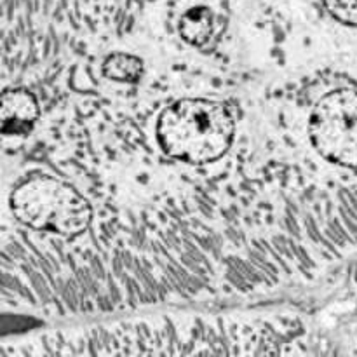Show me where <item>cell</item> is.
<instances>
[{"instance_id":"obj_5","label":"cell","mask_w":357,"mask_h":357,"mask_svg":"<svg viewBox=\"0 0 357 357\" xmlns=\"http://www.w3.org/2000/svg\"><path fill=\"white\" fill-rule=\"evenodd\" d=\"M181 38L187 44L201 47L209 40L213 33V13L206 6L190 7L187 13L181 16L180 24H178Z\"/></svg>"},{"instance_id":"obj_6","label":"cell","mask_w":357,"mask_h":357,"mask_svg":"<svg viewBox=\"0 0 357 357\" xmlns=\"http://www.w3.org/2000/svg\"><path fill=\"white\" fill-rule=\"evenodd\" d=\"M101 70H103V75L114 82L136 84L142 80L145 65L138 56L128 54V52H115L105 59Z\"/></svg>"},{"instance_id":"obj_2","label":"cell","mask_w":357,"mask_h":357,"mask_svg":"<svg viewBox=\"0 0 357 357\" xmlns=\"http://www.w3.org/2000/svg\"><path fill=\"white\" fill-rule=\"evenodd\" d=\"M10 208L23 225L63 237L80 236L93 220L87 199L72 185L52 176L23 181L10 195Z\"/></svg>"},{"instance_id":"obj_7","label":"cell","mask_w":357,"mask_h":357,"mask_svg":"<svg viewBox=\"0 0 357 357\" xmlns=\"http://www.w3.org/2000/svg\"><path fill=\"white\" fill-rule=\"evenodd\" d=\"M328 13L340 23L357 26V0H323Z\"/></svg>"},{"instance_id":"obj_4","label":"cell","mask_w":357,"mask_h":357,"mask_svg":"<svg viewBox=\"0 0 357 357\" xmlns=\"http://www.w3.org/2000/svg\"><path fill=\"white\" fill-rule=\"evenodd\" d=\"M38 103L28 89H9L0 101V131L6 136H26L37 122Z\"/></svg>"},{"instance_id":"obj_3","label":"cell","mask_w":357,"mask_h":357,"mask_svg":"<svg viewBox=\"0 0 357 357\" xmlns=\"http://www.w3.org/2000/svg\"><path fill=\"white\" fill-rule=\"evenodd\" d=\"M309 136L321 157L357 169V93L337 89L321 98L309 121Z\"/></svg>"},{"instance_id":"obj_1","label":"cell","mask_w":357,"mask_h":357,"mask_svg":"<svg viewBox=\"0 0 357 357\" xmlns=\"http://www.w3.org/2000/svg\"><path fill=\"white\" fill-rule=\"evenodd\" d=\"M236 122L223 103L204 98H185L160 114L157 139L164 152L181 162H215L229 152Z\"/></svg>"}]
</instances>
